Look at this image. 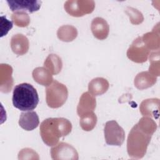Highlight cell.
<instances>
[{"instance_id":"cell-17","label":"cell","mask_w":160,"mask_h":160,"mask_svg":"<svg viewBox=\"0 0 160 160\" xmlns=\"http://www.w3.org/2000/svg\"><path fill=\"white\" fill-rule=\"evenodd\" d=\"M44 67L52 74H58L62 66L61 59L56 54H49L44 62Z\"/></svg>"},{"instance_id":"cell-20","label":"cell","mask_w":160,"mask_h":160,"mask_svg":"<svg viewBox=\"0 0 160 160\" xmlns=\"http://www.w3.org/2000/svg\"><path fill=\"white\" fill-rule=\"evenodd\" d=\"M11 19L14 23L18 27L28 26L30 22L29 15L23 11L14 12L11 16Z\"/></svg>"},{"instance_id":"cell-16","label":"cell","mask_w":160,"mask_h":160,"mask_svg":"<svg viewBox=\"0 0 160 160\" xmlns=\"http://www.w3.org/2000/svg\"><path fill=\"white\" fill-rule=\"evenodd\" d=\"M156 78L148 72L139 73L134 79V86L139 89H144L152 86L156 82Z\"/></svg>"},{"instance_id":"cell-13","label":"cell","mask_w":160,"mask_h":160,"mask_svg":"<svg viewBox=\"0 0 160 160\" xmlns=\"http://www.w3.org/2000/svg\"><path fill=\"white\" fill-rule=\"evenodd\" d=\"M11 48L12 51L18 55L26 54L29 49V41L22 34L14 35L11 39Z\"/></svg>"},{"instance_id":"cell-21","label":"cell","mask_w":160,"mask_h":160,"mask_svg":"<svg viewBox=\"0 0 160 160\" xmlns=\"http://www.w3.org/2000/svg\"><path fill=\"white\" fill-rule=\"evenodd\" d=\"M156 99H149L143 101L140 106V111L143 116L155 114V104Z\"/></svg>"},{"instance_id":"cell-6","label":"cell","mask_w":160,"mask_h":160,"mask_svg":"<svg viewBox=\"0 0 160 160\" xmlns=\"http://www.w3.org/2000/svg\"><path fill=\"white\" fill-rule=\"evenodd\" d=\"M64 8L71 16L81 17L92 12L95 8V2L92 0L67 1L64 3Z\"/></svg>"},{"instance_id":"cell-19","label":"cell","mask_w":160,"mask_h":160,"mask_svg":"<svg viewBox=\"0 0 160 160\" xmlns=\"http://www.w3.org/2000/svg\"><path fill=\"white\" fill-rule=\"evenodd\" d=\"M81 118L79 123L81 128L83 130L89 131L95 127L97 122V117L93 112L86 114L82 116Z\"/></svg>"},{"instance_id":"cell-5","label":"cell","mask_w":160,"mask_h":160,"mask_svg":"<svg viewBox=\"0 0 160 160\" xmlns=\"http://www.w3.org/2000/svg\"><path fill=\"white\" fill-rule=\"evenodd\" d=\"M104 134L106 142L108 145L121 146L125 139L124 129L114 120L106 122Z\"/></svg>"},{"instance_id":"cell-23","label":"cell","mask_w":160,"mask_h":160,"mask_svg":"<svg viewBox=\"0 0 160 160\" xmlns=\"http://www.w3.org/2000/svg\"><path fill=\"white\" fill-rule=\"evenodd\" d=\"M12 28V22L6 19V17L1 16V37L6 36L9 31Z\"/></svg>"},{"instance_id":"cell-10","label":"cell","mask_w":160,"mask_h":160,"mask_svg":"<svg viewBox=\"0 0 160 160\" xmlns=\"http://www.w3.org/2000/svg\"><path fill=\"white\" fill-rule=\"evenodd\" d=\"M91 29L94 36L99 40L106 39L109 31V25L106 21L99 17L93 19L91 22Z\"/></svg>"},{"instance_id":"cell-7","label":"cell","mask_w":160,"mask_h":160,"mask_svg":"<svg viewBox=\"0 0 160 160\" xmlns=\"http://www.w3.org/2000/svg\"><path fill=\"white\" fill-rule=\"evenodd\" d=\"M149 50L143 44L142 38L136 39L131 45L127 52L129 59L136 62H143L148 59Z\"/></svg>"},{"instance_id":"cell-1","label":"cell","mask_w":160,"mask_h":160,"mask_svg":"<svg viewBox=\"0 0 160 160\" xmlns=\"http://www.w3.org/2000/svg\"><path fill=\"white\" fill-rule=\"evenodd\" d=\"M156 129V125L151 119L144 117L140 119L129 133L127 148L129 156L141 158L144 155Z\"/></svg>"},{"instance_id":"cell-2","label":"cell","mask_w":160,"mask_h":160,"mask_svg":"<svg viewBox=\"0 0 160 160\" xmlns=\"http://www.w3.org/2000/svg\"><path fill=\"white\" fill-rule=\"evenodd\" d=\"M72 129L71 122L63 118H50L40 125V134L43 142L49 146H54L60 138L67 136Z\"/></svg>"},{"instance_id":"cell-3","label":"cell","mask_w":160,"mask_h":160,"mask_svg":"<svg viewBox=\"0 0 160 160\" xmlns=\"http://www.w3.org/2000/svg\"><path fill=\"white\" fill-rule=\"evenodd\" d=\"M13 106L22 111L34 109L39 102L36 89L30 84L24 82L15 86L12 93Z\"/></svg>"},{"instance_id":"cell-18","label":"cell","mask_w":160,"mask_h":160,"mask_svg":"<svg viewBox=\"0 0 160 160\" xmlns=\"http://www.w3.org/2000/svg\"><path fill=\"white\" fill-rule=\"evenodd\" d=\"M57 34L60 40L69 42L74 40L76 38L78 31L74 27L69 25H66L62 26L58 29Z\"/></svg>"},{"instance_id":"cell-8","label":"cell","mask_w":160,"mask_h":160,"mask_svg":"<svg viewBox=\"0 0 160 160\" xmlns=\"http://www.w3.org/2000/svg\"><path fill=\"white\" fill-rule=\"evenodd\" d=\"M6 2L12 12L28 11L30 13L38 11L42 3V1L37 0H7Z\"/></svg>"},{"instance_id":"cell-11","label":"cell","mask_w":160,"mask_h":160,"mask_svg":"<svg viewBox=\"0 0 160 160\" xmlns=\"http://www.w3.org/2000/svg\"><path fill=\"white\" fill-rule=\"evenodd\" d=\"M39 124L38 115L34 111L22 112L20 114L19 125L26 131H32L36 129Z\"/></svg>"},{"instance_id":"cell-22","label":"cell","mask_w":160,"mask_h":160,"mask_svg":"<svg viewBox=\"0 0 160 160\" xmlns=\"http://www.w3.org/2000/svg\"><path fill=\"white\" fill-rule=\"evenodd\" d=\"M126 12L129 16L131 23L138 24L143 21L144 18L142 14L138 9L131 7H127L126 9Z\"/></svg>"},{"instance_id":"cell-12","label":"cell","mask_w":160,"mask_h":160,"mask_svg":"<svg viewBox=\"0 0 160 160\" xmlns=\"http://www.w3.org/2000/svg\"><path fill=\"white\" fill-rule=\"evenodd\" d=\"M12 69L10 66L6 64H1L0 89L3 92H9L12 87Z\"/></svg>"},{"instance_id":"cell-14","label":"cell","mask_w":160,"mask_h":160,"mask_svg":"<svg viewBox=\"0 0 160 160\" xmlns=\"http://www.w3.org/2000/svg\"><path fill=\"white\" fill-rule=\"evenodd\" d=\"M109 88L108 81L102 78H96L91 80L88 85V89L93 96H99L107 91Z\"/></svg>"},{"instance_id":"cell-9","label":"cell","mask_w":160,"mask_h":160,"mask_svg":"<svg viewBox=\"0 0 160 160\" xmlns=\"http://www.w3.org/2000/svg\"><path fill=\"white\" fill-rule=\"evenodd\" d=\"M96 99L94 96L88 92H84L81 96L77 108L78 116L81 117L86 114L93 112L96 108Z\"/></svg>"},{"instance_id":"cell-4","label":"cell","mask_w":160,"mask_h":160,"mask_svg":"<svg viewBox=\"0 0 160 160\" xmlns=\"http://www.w3.org/2000/svg\"><path fill=\"white\" fill-rule=\"evenodd\" d=\"M68 96V91L66 86L56 80L46 88V103L51 108L62 106L66 101Z\"/></svg>"},{"instance_id":"cell-15","label":"cell","mask_w":160,"mask_h":160,"mask_svg":"<svg viewBox=\"0 0 160 160\" xmlns=\"http://www.w3.org/2000/svg\"><path fill=\"white\" fill-rule=\"evenodd\" d=\"M32 77L36 82L46 86H49L53 80L51 73L43 67H38L34 69L32 71Z\"/></svg>"}]
</instances>
